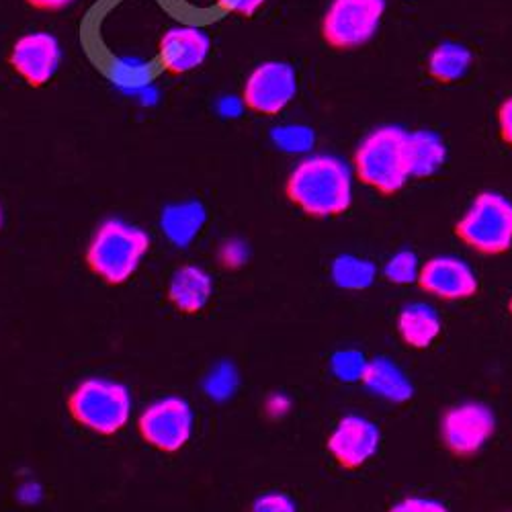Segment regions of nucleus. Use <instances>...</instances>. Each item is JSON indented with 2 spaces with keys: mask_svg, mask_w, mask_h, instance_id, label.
<instances>
[{
  "mask_svg": "<svg viewBox=\"0 0 512 512\" xmlns=\"http://www.w3.org/2000/svg\"><path fill=\"white\" fill-rule=\"evenodd\" d=\"M291 402L283 394H275L273 398L267 400V412L273 416H283L289 410Z\"/></svg>",
  "mask_w": 512,
  "mask_h": 512,
  "instance_id": "31",
  "label": "nucleus"
},
{
  "mask_svg": "<svg viewBox=\"0 0 512 512\" xmlns=\"http://www.w3.org/2000/svg\"><path fill=\"white\" fill-rule=\"evenodd\" d=\"M27 3L37 11H62L70 7L74 0H27Z\"/></svg>",
  "mask_w": 512,
  "mask_h": 512,
  "instance_id": "30",
  "label": "nucleus"
},
{
  "mask_svg": "<svg viewBox=\"0 0 512 512\" xmlns=\"http://www.w3.org/2000/svg\"><path fill=\"white\" fill-rule=\"evenodd\" d=\"M379 441L381 435L375 422L365 416L349 414L338 420L326 447L340 467L357 469L377 453Z\"/></svg>",
  "mask_w": 512,
  "mask_h": 512,
  "instance_id": "11",
  "label": "nucleus"
},
{
  "mask_svg": "<svg viewBox=\"0 0 512 512\" xmlns=\"http://www.w3.org/2000/svg\"><path fill=\"white\" fill-rule=\"evenodd\" d=\"M0 226H3V209H0Z\"/></svg>",
  "mask_w": 512,
  "mask_h": 512,
  "instance_id": "32",
  "label": "nucleus"
},
{
  "mask_svg": "<svg viewBox=\"0 0 512 512\" xmlns=\"http://www.w3.org/2000/svg\"><path fill=\"white\" fill-rule=\"evenodd\" d=\"M193 410L187 400L166 396L152 402L138 418V433L162 453L181 451L193 435Z\"/></svg>",
  "mask_w": 512,
  "mask_h": 512,
  "instance_id": "7",
  "label": "nucleus"
},
{
  "mask_svg": "<svg viewBox=\"0 0 512 512\" xmlns=\"http://www.w3.org/2000/svg\"><path fill=\"white\" fill-rule=\"evenodd\" d=\"M168 302L183 314L201 312L213 295V279L211 275L197 267L185 265L177 269L168 283Z\"/></svg>",
  "mask_w": 512,
  "mask_h": 512,
  "instance_id": "14",
  "label": "nucleus"
},
{
  "mask_svg": "<svg viewBox=\"0 0 512 512\" xmlns=\"http://www.w3.org/2000/svg\"><path fill=\"white\" fill-rule=\"evenodd\" d=\"M150 250V236L123 220H105L93 234L84 261L107 285H123L140 269Z\"/></svg>",
  "mask_w": 512,
  "mask_h": 512,
  "instance_id": "2",
  "label": "nucleus"
},
{
  "mask_svg": "<svg viewBox=\"0 0 512 512\" xmlns=\"http://www.w3.org/2000/svg\"><path fill=\"white\" fill-rule=\"evenodd\" d=\"M508 308H510V314H512V300H510V306H508Z\"/></svg>",
  "mask_w": 512,
  "mask_h": 512,
  "instance_id": "33",
  "label": "nucleus"
},
{
  "mask_svg": "<svg viewBox=\"0 0 512 512\" xmlns=\"http://www.w3.org/2000/svg\"><path fill=\"white\" fill-rule=\"evenodd\" d=\"M205 218H207V213L201 203L187 201V203L168 205L162 211L160 224H162L166 238L183 248L189 242H193L195 236L201 232Z\"/></svg>",
  "mask_w": 512,
  "mask_h": 512,
  "instance_id": "18",
  "label": "nucleus"
},
{
  "mask_svg": "<svg viewBox=\"0 0 512 512\" xmlns=\"http://www.w3.org/2000/svg\"><path fill=\"white\" fill-rule=\"evenodd\" d=\"M218 256L224 269H240L248 261V246L242 240H226Z\"/></svg>",
  "mask_w": 512,
  "mask_h": 512,
  "instance_id": "26",
  "label": "nucleus"
},
{
  "mask_svg": "<svg viewBox=\"0 0 512 512\" xmlns=\"http://www.w3.org/2000/svg\"><path fill=\"white\" fill-rule=\"evenodd\" d=\"M406 140L408 134L396 125H383L369 132L355 152V173L361 183L383 195L404 189L410 179Z\"/></svg>",
  "mask_w": 512,
  "mask_h": 512,
  "instance_id": "3",
  "label": "nucleus"
},
{
  "mask_svg": "<svg viewBox=\"0 0 512 512\" xmlns=\"http://www.w3.org/2000/svg\"><path fill=\"white\" fill-rule=\"evenodd\" d=\"M205 394L216 400V402H226L234 396L238 388V371L232 363H220L218 367H213V371L205 377Z\"/></svg>",
  "mask_w": 512,
  "mask_h": 512,
  "instance_id": "21",
  "label": "nucleus"
},
{
  "mask_svg": "<svg viewBox=\"0 0 512 512\" xmlns=\"http://www.w3.org/2000/svg\"><path fill=\"white\" fill-rule=\"evenodd\" d=\"M285 195L312 218L340 216L353 203L351 168L336 156H308L289 173Z\"/></svg>",
  "mask_w": 512,
  "mask_h": 512,
  "instance_id": "1",
  "label": "nucleus"
},
{
  "mask_svg": "<svg viewBox=\"0 0 512 512\" xmlns=\"http://www.w3.org/2000/svg\"><path fill=\"white\" fill-rule=\"evenodd\" d=\"M418 271H420L418 259H416V254L410 250H402V252L394 254L386 265V277H388V281H392L396 285L414 283L418 279Z\"/></svg>",
  "mask_w": 512,
  "mask_h": 512,
  "instance_id": "24",
  "label": "nucleus"
},
{
  "mask_svg": "<svg viewBox=\"0 0 512 512\" xmlns=\"http://www.w3.org/2000/svg\"><path fill=\"white\" fill-rule=\"evenodd\" d=\"M441 318L429 304H410L398 316V332L412 349H429L441 334Z\"/></svg>",
  "mask_w": 512,
  "mask_h": 512,
  "instance_id": "16",
  "label": "nucleus"
},
{
  "mask_svg": "<svg viewBox=\"0 0 512 512\" xmlns=\"http://www.w3.org/2000/svg\"><path fill=\"white\" fill-rule=\"evenodd\" d=\"M297 95V74L291 64L271 60L256 66L242 89V103L259 115H279Z\"/></svg>",
  "mask_w": 512,
  "mask_h": 512,
  "instance_id": "8",
  "label": "nucleus"
},
{
  "mask_svg": "<svg viewBox=\"0 0 512 512\" xmlns=\"http://www.w3.org/2000/svg\"><path fill=\"white\" fill-rule=\"evenodd\" d=\"M472 62L474 56L463 44H457V41H443V44H439L431 52L429 60H426V70H429L431 78H435L437 82L449 84L463 78Z\"/></svg>",
  "mask_w": 512,
  "mask_h": 512,
  "instance_id": "19",
  "label": "nucleus"
},
{
  "mask_svg": "<svg viewBox=\"0 0 512 512\" xmlns=\"http://www.w3.org/2000/svg\"><path fill=\"white\" fill-rule=\"evenodd\" d=\"M386 0H332L322 19V37L334 50H355L377 33Z\"/></svg>",
  "mask_w": 512,
  "mask_h": 512,
  "instance_id": "6",
  "label": "nucleus"
},
{
  "mask_svg": "<svg viewBox=\"0 0 512 512\" xmlns=\"http://www.w3.org/2000/svg\"><path fill=\"white\" fill-rule=\"evenodd\" d=\"M455 234L480 254H502L512 246V201L484 191L467 207Z\"/></svg>",
  "mask_w": 512,
  "mask_h": 512,
  "instance_id": "5",
  "label": "nucleus"
},
{
  "mask_svg": "<svg viewBox=\"0 0 512 512\" xmlns=\"http://www.w3.org/2000/svg\"><path fill=\"white\" fill-rule=\"evenodd\" d=\"M418 285L424 293L445 302L467 300L478 293V277L474 269L457 256H435L418 271Z\"/></svg>",
  "mask_w": 512,
  "mask_h": 512,
  "instance_id": "12",
  "label": "nucleus"
},
{
  "mask_svg": "<svg viewBox=\"0 0 512 512\" xmlns=\"http://www.w3.org/2000/svg\"><path fill=\"white\" fill-rule=\"evenodd\" d=\"M406 152H408L410 177H416V179L435 175L443 166L447 156L445 142L441 140V136L429 130H418L408 134Z\"/></svg>",
  "mask_w": 512,
  "mask_h": 512,
  "instance_id": "17",
  "label": "nucleus"
},
{
  "mask_svg": "<svg viewBox=\"0 0 512 512\" xmlns=\"http://www.w3.org/2000/svg\"><path fill=\"white\" fill-rule=\"evenodd\" d=\"M273 142L285 152H308L314 146V132L306 125H283L273 130Z\"/></svg>",
  "mask_w": 512,
  "mask_h": 512,
  "instance_id": "23",
  "label": "nucleus"
},
{
  "mask_svg": "<svg viewBox=\"0 0 512 512\" xmlns=\"http://www.w3.org/2000/svg\"><path fill=\"white\" fill-rule=\"evenodd\" d=\"M496 416L482 402H465L449 408L441 420L445 447L457 457L476 455L494 435Z\"/></svg>",
  "mask_w": 512,
  "mask_h": 512,
  "instance_id": "9",
  "label": "nucleus"
},
{
  "mask_svg": "<svg viewBox=\"0 0 512 512\" xmlns=\"http://www.w3.org/2000/svg\"><path fill=\"white\" fill-rule=\"evenodd\" d=\"M388 512H449L447 506L433 498H404L402 502L394 504Z\"/></svg>",
  "mask_w": 512,
  "mask_h": 512,
  "instance_id": "27",
  "label": "nucleus"
},
{
  "mask_svg": "<svg viewBox=\"0 0 512 512\" xmlns=\"http://www.w3.org/2000/svg\"><path fill=\"white\" fill-rule=\"evenodd\" d=\"M216 3L226 13L252 17L256 11H259L265 5V0H216Z\"/></svg>",
  "mask_w": 512,
  "mask_h": 512,
  "instance_id": "28",
  "label": "nucleus"
},
{
  "mask_svg": "<svg viewBox=\"0 0 512 512\" xmlns=\"http://www.w3.org/2000/svg\"><path fill=\"white\" fill-rule=\"evenodd\" d=\"M62 60L58 39L46 31H35L19 37L9 56L11 68L29 84L44 87L48 84Z\"/></svg>",
  "mask_w": 512,
  "mask_h": 512,
  "instance_id": "10",
  "label": "nucleus"
},
{
  "mask_svg": "<svg viewBox=\"0 0 512 512\" xmlns=\"http://www.w3.org/2000/svg\"><path fill=\"white\" fill-rule=\"evenodd\" d=\"M361 381L365 383V388L371 394L388 400V402H396V404L408 402L414 392L406 373L396 363H392L390 359H383V357L367 363V369H365Z\"/></svg>",
  "mask_w": 512,
  "mask_h": 512,
  "instance_id": "15",
  "label": "nucleus"
},
{
  "mask_svg": "<svg viewBox=\"0 0 512 512\" xmlns=\"http://www.w3.org/2000/svg\"><path fill=\"white\" fill-rule=\"evenodd\" d=\"M367 359L361 351H355V349H345V351H338L332 355L330 359V369L332 373L340 379V381H347V383H353V381H361L363 379V373L367 369Z\"/></svg>",
  "mask_w": 512,
  "mask_h": 512,
  "instance_id": "22",
  "label": "nucleus"
},
{
  "mask_svg": "<svg viewBox=\"0 0 512 512\" xmlns=\"http://www.w3.org/2000/svg\"><path fill=\"white\" fill-rule=\"evenodd\" d=\"M498 127H500V138L512 146V97L506 99L498 109Z\"/></svg>",
  "mask_w": 512,
  "mask_h": 512,
  "instance_id": "29",
  "label": "nucleus"
},
{
  "mask_svg": "<svg viewBox=\"0 0 512 512\" xmlns=\"http://www.w3.org/2000/svg\"><path fill=\"white\" fill-rule=\"evenodd\" d=\"M248 512H297V506L291 496L283 492H269L256 498Z\"/></svg>",
  "mask_w": 512,
  "mask_h": 512,
  "instance_id": "25",
  "label": "nucleus"
},
{
  "mask_svg": "<svg viewBox=\"0 0 512 512\" xmlns=\"http://www.w3.org/2000/svg\"><path fill=\"white\" fill-rule=\"evenodd\" d=\"M211 50V39L201 27L179 25L168 29L158 44V64L168 74H187L199 68Z\"/></svg>",
  "mask_w": 512,
  "mask_h": 512,
  "instance_id": "13",
  "label": "nucleus"
},
{
  "mask_svg": "<svg viewBox=\"0 0 512 512\" xmlns=\"http://www.w3.org/2000/svg\"><path fill=\"white\" fill-rule=\"evenodd\" d=\"M68 412L76 424L101 437L117 435L132 416L127 386L105 377H89L68 396Z\"/></svg>",
  "mask_w": 512,
  "mask_h": 512,
  "instance_id": "4",
  "label": "nucleus"
},
{
  "mask_svg": "<svg viewBox=\"0 0 512 512\" xmlns=\"http://www.w3.org/2000/svg\"><path fill=\"white\" fill-rule=\"evenodd\" d=\"M330 273H332V281L340 289L361 291L375 281L377 269L367 259H359V256H353V254H343L338 256V259H334Z\"/></svg>",
  "mask_w": 512,
  "mask_h": 512,
  "instance_id": "20",
  "label": "nucleus"
}]
</instances>
